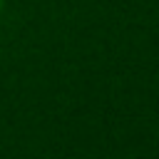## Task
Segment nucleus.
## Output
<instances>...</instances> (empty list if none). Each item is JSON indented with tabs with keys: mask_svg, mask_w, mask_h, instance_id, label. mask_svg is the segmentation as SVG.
<instances>
[{
	"mask_svg": "<svg viewBox=\"0 0 159 159\" xmlns=\"http://www.w3.org/2000/svg\"><path fill=\"white\" fill-rule=\"evenodd\" d=\"M2 10H5V0H0V15H2Z\"/></svg>",
	"mask_w": 159,
	"mask_h": 159,
	"instance_id": "1",
	"label": "nucleus"
}]
</instances>
